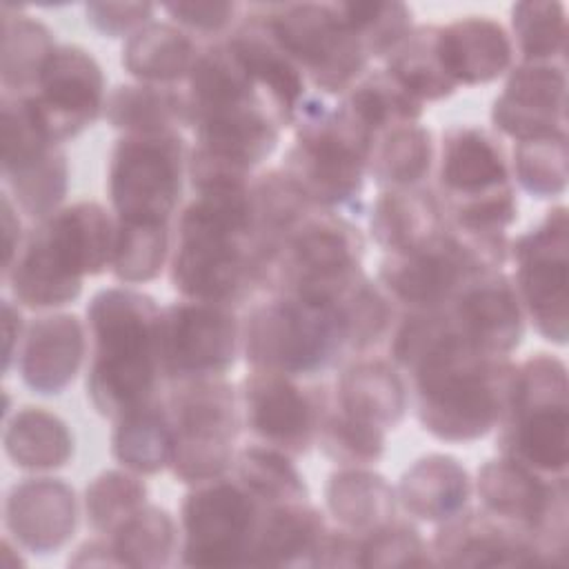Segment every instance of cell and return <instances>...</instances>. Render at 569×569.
<instances>
[{
    "mask_svg": "<svg viewBox=\"0 0 569 569\" xmlns=\"http://www.w3.org/2000/svg\"><path fill=\"white\" fill-rule=\"evenodd\" d=\"M393 360L416 387L418 420L445 442L485 438L505 416L513 365L473 349L447 309L411 311L393 336Z\"/></svg>",
    "mask_w": 569,
    "mask_h": 569,
    "instance_id": "cell-1",
    "label": "cell"
},
{
    "mask_svg": "<svg viewBox=\"0 0 569 569\" xmlns=\"http://www.w3.org/2000/svg\"><path fill=\"white\" fill-rule=\"evenodd\" d=\"M196 193L178 218L171 284L184 300L240 305L258 287L251 182Z\"/></svg>",
    "mask_w": 569,
    "mask_h": 569,
    "instance_id": "cell-2",
    "label": "cell"
},
{
    "mask_svg": "<svg viewBox=\"0 0 569 569\" xmlns=\"http://www.w3.org/2000/svg\"><path fill=\"white\" fill-rule=\"evenodd\" d=\"M162 309L142 291L109 287L89 307L91 365L87 396L93 409L111 420L158 400L164 378L160 358Z\"/></svg>",
    "mask_w": 569,
    "mask_h": 569,
    "instance_id": "cell-3",
    "label": "cell"
},
{
    "mask_svg": "<svg viewBox=\"0 0 569 569\" xmlns=\"http://www.w3.org/2000/svg\"><path fill=\"white\" fill-rule=\"evenodd\" d=\"M116 220L98 202L58 209L22 242L4 271L18 305L56 309L82 293V280L111 267Z\"/></svg>",
    "mask_w": 569,
    "mask_h": 569,
    "instance_id": "cell-4",
    "label": "cell"
},
{
    "mask_svg": "<svg viewBox=\"0 0 569 569\" xmlns=\"http://www.w3.org/2000/svg\"><path fill=\"white\" fill-rule=\"evenodd\" d=\"M293 124L296 144L282 164L287 178L318 209L353 204L362 196L376 136L345 102L329 107L318 96L300 102Z\"/></svg>",
    "mask_w": 569,
    "mask_h": 569,
    "instance_id": "cell-5",
    "label": "cell"
},
{
    "mask_svg": "<svg viewBox=\"0 0 569 569\" xmlns=\"http://www.w3.org/2000/svg\"><path fill=\"white\" fill-rule=\"evenodd\" d=\"M438 187L445 222L467 236L502 238L518 218L507 158L482 127L458 124L442 136Z\"/></svg>",
    "mask_w": 569,
    "mask_h": 569,
    "instance_id": "cell-6",
    "label": "cell"
},
{
    "mask_svg": "<svg viewBox=\"0 0 569 569\" xmlns=\"http://www.w3.org/2000/svg\"><path fill=\"white\" fill-rule=\"evenodd\" d=\"M567 367L538 351L513 369L509 400L498 422V451L545 478H565L569 465Z\"/></svg>",
    "mask_w": 569,
    "mask_h": 569,
    "instance_id": "cell-7",
    "label": "cell"
},
{
    "mask_svg": "<svg viewBox=\"0 0 569 569\" xmlns=\"http://www.w3.org/2000/svg\"><path fill=\"white\" fill-rule=\"evenodd\" d=\"M240 333L253 369L291 378L322 371L347 351L338 311L289 293L253 307Z\"/></svg>",
    "mask_w": 569,
    "mask_h": 569,
    "instance_id": "cell-8",
    "label": "cell"
},
{
    "mask_svg": "<svg viewBox=\"0 0 569 569\" xmlns=\"http://www.w3.org/2000/svg\"><path fill=\"white\" fill-rule=\"evenodd\" d=\"M173 385L167 402L173 476L187 485L224 478L236 462L233 445L242 427L233 387L222 378Z\"/></svg>",
    "mask_w": 569,
    "mask_h": 569,
    "instance_id": "cell-9",
    "label": "cell"
},
{
    "mask_svg": "<svg viewBox=\"0 0 569 569\" xmlns=\"http://www.w3.org/2000/svg\"><path fill=\"white\" fill-rule=\"evenodd\" d=\"M505 258L476 240L445 227L431 242L400 253H387L378 280L391 300L409 311L445 309L471 280L500 269Z\"/></svg>",
    "mask_w": 569,
    "mask_h": 569,
    "instance_id": "cell-10",
    "label": "cell"
},
{
    "mask_svg": "<svg viewBox=\"0 0 569 569\" xmlns=\"http://www.w3.org/2000/svg\"><path fill=\"white\" fill-rule=\"evenodd\" d=\"M258 11L280 47L318 89L345 93L365 76L369 58L340 22L333 4H258Z\"/></svg>",
    "mask_w": 569,
    "mask_h": 569,
    "instance_id": "cell-11",
    "label": "cell"
},
{
    "mask_svg": "<svg viewBox=\"0 0 569 569\" xmlns=\"http://www.w3.org/2000/svg\"><path fill=\"white\" fill-rule=\"evenodd\" d=\"M184 162V142L176 131L122 136L109 162L116 218L167 224L182 193Z\"/></svg>",
    "mask_w": 569,
    "mask_h": 569,
    "instance_id": "cell-12",
    "label": "cell"
},
{
    "mask_svg": "<svg viewBox=\"0 0 569 569\" xmlns=\"http://www.w3.org/2000/svg\"><path fill=\"white\" fill-rule=\"evenodd\" d=\"M264 505L229 478L196 485L182 502V565H249Z\"/></svg>",
    "mask_w": 569,
    "mask_h": 569,
    "instance_id": "cell-13",
    "label": "cell"
},
{
    "mask_svg": "<svg viewBox=\"0 0 569 569\" xmlns=\"http://www.w3.org/2000/svg\"><path fill=\"white\" fill-rule=\"evenodd\" d=\"M511 256L516 260V293L522 311L545 340L560 347L567 345V207L549 209L538 227L511 244Z\"/></svg>",
    "mask_w": 569,
    "mask_h": 569,
    "instance_id": "cell-14",
    "label": "cell"
},
{
    "mask_svg": "<svg viewBox=\"0 0 569 569\" xmlns=\"http://www.w3.org/2000/svg\"><path fill=\"white\" fill-rule=\"evenodd\" d=\"M238 347L240 327L231 307L182 300L162 309L160 358L171 382L222 378Z\"/></svg>",
    "mask_w": 569,
    "mask_h": 569,
    "instance_id": "cell-15",
    "label": "cell"
},
{
    "mask_svg": "<svg viewBox=\"0 0 569 569\" xmlns=\"http://www.w3.org/2000/svg\"><path fill=\"white\" fill-rule=\"evenodd\" d=\"M49 138L60 144L91 127L104 109V76L98 60L78 44H60L44 62L31 93Z\"/></svg>",
    "mask_w": 569,
    "mask_h": 569,
    "instance_id": "cell-16",
    "label": "cell"
},
{
    "mask_svg": "<svg viewBox=\"0 0 569 569\" xmlns=\"http://www.w3.org/2000/svg\"><path fill=\"white\" fill-rule=\"evenodd\" d=\"M238 400L242 425L262 445L298 456L316 442L322 402L291 376L253 369L242 380Z\"/></svg>",
    "mask_w": 569,
    "mask_h": 569,
    "instance_id": "cell-17",
    "label": "cell"
},
{
    "mask_svg": "<svg viewBox=\"0 0 569 569\" xmlns=\"http://www.w3.org/2000/svg\"><path fill=\"white\" fill-rule=\"evenodd\" d=\"M491 122L516 142L567 131V71L558 64L511 69L502 93L493 100Z\"/></svg>",
    "mask_w": 569,
    "mask_h": 569,
    "instance_id": "cell-18",
    "label": "cell"
},
{
    "mask_svg": "<svg viewBox=\"0 0 569 569\" xmlns=\"http://www.w3.org/2000/svg\"><path fill=\"white\" fill-rule=\"evenodd\" d=\"M447 311L458 333L480 353L507 358L522 342L525 311L516 287L500 269L471 280Z\"/></svg>",
    "mask_w": 569,
    "mask_h": 569,
    "instance_id": "cell-19",
    "label": "cell"
},
{
    "mask_svg": "<svg viewBox=\"0 0 569 569\" xmlns=\"http://www.w3.org/2000/svg\"><path fill=\"white\" fill-rule=\"evenodd\" d=\"M431 553L438 565L469 567H527L542 565V558L531 538L518 527L482 511L460 513L438 529Z\"/></svg>",
    "mask_w": 569,
    "mask_h": 569,
    "instance_id": "cell-20",
    "label": "cell"
},
{
    "mask_svg": "<svg viewBox=\"0 0 569 569\" xmlns=\"http://www.w3.org/2000/svg\"><path fill=\"white\" fill-rule=\"evenodd\" d=\"M76 520V493L56 478H31L13 485L4 502L9 533L31 553L44 556L60 549L73 536Z\"/></svg>",
    "mask_w": 569,
    "mask_h": 569,
    "instance_id": "cell-21",
    "label": "cell"
},
{
    "mask_svg": "<svg viewBox=\"0 0 569 569\" xmlns=\"http://www.w3.org/2000/svg\"><path fill=\"white\" fill-rule=\"evenodd\" d=\"M244 62L260 96L273 111L280 127L293 124L300 102L307 98L305 73L293 58L280 47L264 16L253 7V13L227 40Z\"/></svg>",
    "mask_w": 569,
    "mask_h": 569,
    "instance_id": "cell-22",
    "label": "cell"
},
{
    "mask_svg": "<svg viewBox=\"0 0 569 569\" xmlns=\"http://www.w3.org/2000/svg\"><path fill=\"white\" fill-rule=\"evenodd\" d=\"M87 351L80 318L53 313L33 320L18 351V369L24 385L40 396L62 393L78 376Z\"/></svg>",
    "mask_w": 569,
    "mask_h": 569,
    "instance_id": "cell-23",
    "label": "cell"
},
{
    "mask_svg": "<svg viewBox=\"0 0 569 569\" xmlns=\"http://www.w3.org/2000/svg\"><path fill=\"white\" fill-rule=\"evenodd\" d=\"M191 127L198 149L244 173L267 160L280 140V122L262 98L207 113Z\"/></svg>",
    "mask_w": 569,
    "mask_h": 569,
    "instance_id": "cell-24",
    "label": "cell"
},
{
    "mask_svg": "<svg viewBox=\"0 0 569 569\" xmlns=\"http://www.w3.org/2000/svg\"><path fill=\"white\" fill-rule=\"evenodd\" d=\"M438 58L445 73L460 87L500 78L513 60V42L489 16H465L438 27Z\"/></svg>",
    "mask_w": 569,
    "mask_h": 569,
    "instance_id": "cell-25",
    "label": "cell"
},
{
    "mask_svg": "<svg viewBox=\"0 0 569 569\" xmlns=\"http://www.w3.org/2000/svg\"><path fill=\"white\" fill-rule=\"evenodd\" d=\"M396 496L413 518L442 525L465 511L471 480L453 456L429 453L402 473Z\"/></svg>",
    "mask_w": 569,
    "mask_h": 569,
    "instance_id": "cell-26",
    "label": "cell"
},
{
    "mask_svg": "<svg viewBox=\"0 0 569 569\" xmlns=\"http://www.w3.org/2000/svg\"><path fill=\"white\" fill-rule=\"evenodd\" d=\"M371 236L387 253L418 249L447 227L440 200L422 189H385L371 209Z\"/></svg>",
    "mask_w": 569,
    "mask_h": 569,
    "instance_id": "cell-27",
    "label": "cell"
},
{
    "mask_svg": "<svg viewBox=\"0 0 569 569\" xmlns=\"http://www.w3.org/2000/svg\"><path fill=\"white\" fill-rule=\"evenodd\" d=\"M325 518L307 502L264 507L249 565H316Z\"/></svg>",
    "mask_w": 569,
    "mask_h": 569,
    "instance_id": "cell-28",
    "label": "cell"
},
{
    "mask_svg": "<svg viewBox=\"0 0 569 569\" xmlns=\"http://www.w3.org/2000/svg\"><path fill=\"white\" fill-rule=\"evenodd\" d=\"M187 82V124H193L207 113L262 98L244 62L229 42H218L200 51Z\"/></svg>",
    "mask_w": 569,
    "mask_h": 569,
    "instance_id": "cell-29",
    "label": "cell"
},
{
    "mask_svg": "<svg viewBox=\"0 0 569 569\" xmlns=\"http://www.w3.org/2000/svg\"><path fill=\"white\" fill-rule=\"evenodd\" d=\"M338 409L380 431L393 429L407 413V387L382 360L351 365L336 387Z\"/></svg>",
    "mask_w": 569,
    "mask_h": 569,
    "instance_id": "cell-30",
    "label": "cell"
},
{
    "mask_svg": "<svg viewBox=\"0 0 569 569\" xmlns=\"http://www.w3.org/2000/svg\"><path fill=\"white\" fill-rule=\"evenodd\" d=\"M325 498L336 522L362 536L393 520L398 496L385 476L347 467L329 476Z\"/></svg>",
    "mask_w": 569,
    "mask_h": 569,
    "instance_id": "cell-31",
    "label": "cell"
},
{
    "mask_svg": "<svg viewBox=\"0 0 569 569\" xmlns=\"http://www.w3.org/2000/svg\"><path fill=\"white\" fill-rule=\"evenodd\" d=\"M196 58L193 40L169 22L144 24L122 47V67L142 84H173L189 76Z\"/></svg>",
    "mask_w": 569,
    "mask_h": 569,
    "instance_id": "cell-32",
    "label": "cell"
},
{
    "mask_svg": "<svg viewBox=\"0 0 569 569\" xmlns=\"http://www.w3.org/2000/svg\"><path fill=\"white\" fill-rule=\"evenodd\" d=\"M4 451L27 471L67 467L73 458V436L62 418L42 407H22L7 420Z\"/></svg>",
    "mask_w": 569,
    "mask_h": 569,
    "instance_id": "cell-33",
    "label": "cell"
},
{
    "mask_svg": "<svg viewBox=\"0 0 569 569\" xmlns=\"http://www.w3.org/2000/svg\"><path fill=\"white\" fill-rule=\"evenodd\" d=\"M51 29L22 13L16 7L2 4V89L7 96H27L33 91L38 76L56 51Z\"/></svg>",
    "mask_w": 569,
    "mask_h": 569,
    "instance_id": "cell-34",
    "label": "cell"
},
{
    "mask_svg": "<svg viewBox=\"0 0 569 569\" xmlns=\"http://www.w3.org/2000/svg\"><path fill=\"white\" fill-rule=\"evenodd\" d=\"M111 127L127 133H164L187 124L184 93L158 84H120L104 102Z\"/></svg>",
    "mask_w": 569,
    "mask_h": 569,
    "instance_id": "cell-35",
    "label": "cell"
},
{
    "mask_svg": "<svg viewBox=\"0 0 569 569\" xmlns=\"http://www.w3.org/2000/svg\"><path fill=\"white\" fill-rule=\"evenodd\" d=\"M111 456L131 473H158L171 460V420L167 405L156 400L116 420Z\"/></svg>",
    "mask_w": 569,
    "mask_h": 569,
    "instance_id": "cell-36",
    "label": "cell"
},
{
    "mask_svg": "<svg viewBox=\"0 0 569 569\" xmlns=\"http://www.w3.org/2000/svg\"><path fill=\"white\" fill-rule=\"evenodd\" d=\"M433 162L431 131L418 122L393 127L378 136L369 173L382 189H413Z\"/></svg>",
    "mask_w": 569,
    "mask_h": 569,
    "instance_id": "cell-37",
    "label": "cell"
},
{
    "mask_svg": "<svg viewBox=\"0 0 569 569\" xmlns=\"http://www.w3.org/2000/svg\"><path fill=\"white\" fill-rule=\"evenodd\" d=\"M436 40L438 27H413L387 58V71L422 104L449 98L458 89L440 64Z\"/></svg>",
    "mask_w": 569,
    "mask_h": 569,
    "instance_id": "cell-38",
    "label": "cell"
},
{
    "mask_svg": "<svg viewBox=\"0 0 569 569\" xmlns=\"http://www.w3.org/2000/svg\"><path fill=\"white\" fill-rule=\"evenodd\" d=\"M351 113L376 136L413 124L422 116V102L416 100L387 69L362 76L342 100Z\"/></svg>",
    "mask_w": 569,
    "mask_h": 569,
    "instance_id": "cell-39",
    "label": "cell"
},
{
    "mask_svg": "<svg viewBox=\"0 0 569 569\" xmlns=\"http://www.w3.org/2000/svg\"><path fill=\"white\" fill-rule=\"evenodd\" d=\"M511 29L520 62L565 67L567 7L562 2H516L511 7Z\"/></svg>",
    "mask_w": 569,
    "mask_h": 569,
    "instance_id": "cell-40",
    "label": "cell"
},
{
    "mask_svg": "<svg viewBox=\"0 0 569 569\" xmlns=\"http://www.w3.org/2000/svg\"><path fill=\"white\" fill-rule=\"evenodd\" d=\"M238 480L264 505L307 502L309 489L289 453L269 445H251L236 453Z\"/></svg>",
    "mask_w": 569,
    "mask_h": 569,
    "instance_id": "cell-41",
    "label": "cell"
},
{
    "mask_svg": "<svg viewBox=\"0 0 569 569\" xmlns=\"http://www.w3.org/2000/svg\"><path fill=\"white\" fill-rule=\"evenodd\" d=\"M109 540L124 567H164L178 549V527L167 509L144 505Z\"/></svg>",
    "mask_w": 569,
    "mask_h": 569,
    "instance_id": "cell-42",
    "label": "cell"
},
{
    "mask_svg": "<svg viewBox=\"0 0 569 569\" xmlns=\"http://www.w3.org/2000/svg\"><path fill=\"white\" fill-rule=\"evenodd\" d=\"M4 184L13 196L16 207H20L27 216L47 220L58 211L60 202L67 196L69 184V164L67 156L53 147L44 156L29 160L20 167L2 171Z\"/></svg>",
    "mask_w": 569,
    "mask_h": 569,
    "instance_id": "cell-43",
    "label": "cell"
},
{
    "mask_svg": "<svg viewBox=\"0 0 569 569\" xmlns=\"http://www.w3.org/2000/svg\"><path fill=\"white\" fill-rule=\"evenodd\" d=\"M340 22L367 58H389L411 33V9L402 2H331Z\"/></svg>",
    "mask_w": 569,
    "mask_h": 569,
    "instance_id": "cell-44",
    "label": "cell"
},
{
    "mask_svg": "<svg viewBox=\"0 0 569 569\" xmlns=\"http://www.w3.org/2000/svg\"><path fill=\"white\" fill-rule=\"evenodd\" d=\"M169 256V229L164 222L118 220L111 256V273L127 284L153 280Z\"/></svg>",
    "mask_w": 569,
    "mask_h": 569,
    "instance_id": "cell-45",
    "label": "cell"
},
{
    "mask_svg": "<svg viewBox=\"0 0 569 569\" xmlns=\"http://www.w3.org/2000/svg\"><path fill=\"white\" fill-rule=\"evenodd\" d=\"M513 173L533 198L562 196L567 189V131L516 142Z\"/></svg>",
    "mask_w": 569,
    "mask_h": 569,
    "instance_id": "cell-46",
    "label": "cell"
},
{
    "mask_svg": "<svg viewBox=\"0 0 569 569\" xmlns=\"http://www.w3.org/2000/svg\"><path fill=\"white\" fill-rule=\"evenodd\" d=\"M144 505V482L131 473L116 469L98 473L84 491V509L91 527L109 536Z\"/></svg>",
    "mask_w": 569,
    "mask_h": 569,
    "instance_id": "cell-47",
    "label": "cell"
},
{
    "mask_svg": "<svg viewBox=\"0 0 569 569\" xmlns=\"http://www.w3.org/2000/svg\"><path fill=\"white\" fill-rule=\"evenodd\" d=\"M345 345L351 351H367L378 345L391 327L393 309L389 298L376 289L367 278H362L347 296L336 305Z\"/></svg>",
    "mask_w": 569,
    "mask_h": 569,
    "instance_id": "cell-48",
    "label": "cell"
},
{
    "mask_svg": "<svg viewBox=\"0 0 569 569\" xmlns=\"http://www.w3.org/2000/svg\"><path fill=\"white\" fill-rule=\"evenodd\" d=\"M318 447L342 467L373 465L385 453V431L365 425L345 411H325L318 427Z\"/></svg>",
    "mask_w": 569,
    "mask_h": 569,
    "instance_id": "cell-49",
    "label": "cell"
},
{
    "mask_svg": "<svg viewBox=\"0 0 569 569\" xmlns=\"http://www.w3.org/2000/svg\"><path fill=\"white\" fill-rule=\"evenodd\" d=\"M429 547L422 536L402 522H387L360 536L358 567H413L431 565Z\"/></svg>",
    "mask_w": 569,
    "mask_h": 569,
    "instance_id": "cell-50",
    "label": "cell"
},
{
    "mask_svg": "<svg viewBox=\"0 0 569 569\" xmlns=\"http://www.w3.org/2000/svg\"><path fill=\"white\" fill-rule=\"evenodd\" d=\"M156 4L151 2H89L84 4L87 22L104 38H129L144 24L153 22Z\"/></svg>",
    "mask_w": 569,
    "mask_h": 569,
    "instance_id": "cell-51",
    "label": "cell"
},
{
    "mask_svg": "<svg viewBox=\"0 0 569 569\" xmlns=\"http://www.w3.org/2000/svg\"><path fill=\"white\" fill-rule=\"evenodd\" d=\"M162 9L178 22L182 29L216 36L222 33L236 18V2H216V0H191V2H167Z\"/></svg>",
    "mask_w": 569,
    "mask_h": 569,
    "instance_id": "cell-52",
    "label": "cell"
},
{
    "mask_svg": "<svg viewBox=\"0 0 569 569\" xmlns=\"http://www.w3.org/2000/svg\"><path fill=\"white\" fill-rule=\"evenodd\" d=\"M2 229H4V271H7L22 247L20 220H18V216H13L11 196L7 191L2 193Z\"/></svg>",
    "mask_w": 569,
    "mask_h": 569,
    "instance_id": "cell-53",
    "label": "cell"
},
{
    "mask_svg": "<svg viewBox=\"0 0 569 569\" xmlns=\"http://www.w3.org/2000/svg\"><path fill=\"white\" fill-rule=\"evenodd\" d=\"M69 565H120V562L111 540H89L76 551L73 558H69Z\"/></svg>",
    "mask_w": 569,
    "mask_h": 569,
    "instance_id": "cell-54",
    "label": "cell"
},
{
    "mask_svg": "<svg viewBox=\"0 0 569 569\" xmlns=\"http://www.w3.org/2000/svg\"><path fill=\"white\" fill-rule=\"evenodd\" d=\"M2 311H4V338H7V345H4V371H9L11 358H13V351H16L13 342L16 340L20 342V336H22V318H20V311L9 300H4Z\"/></svg>",
    "mask_w": 569,
    "mask_h": 569,
    "instance_id": "cell-55",
    "label": "cell"
}]
</instances>
